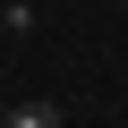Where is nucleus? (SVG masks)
<instances>
[{
	"label": "nucleus",
	"instance_id": "obj_2",
	"mask_svg": "<svg viewBox=\"0 0 128 128\" xmlns=\"http://www.w3.org/2000/svg\"><path fill=\"white\" fill-rule=\"evenodd\" d=\"M0 9H34V0H0Z\"/></svg>",
	"mask_w": 128,
	"mask_h": 128
},
{
	"label": "nucleus",
	"instance_id": "obj_1",
	"mask_svg": "<svg viewBox=\"0 0 128 128\" xmlns=\"http://www.w3.org/2000/svg\"><path fill=\"white\" fill-rule=\"evenodd\" d=\"M9 128H60V102L51 94H26V102H9Z\"/></svg>",
	"mask_w": 128,
	"mask_h": 128
},
{
	"label": "nucleus",
	"instance_id": "obj_3",
	"mask_svg": "<svg viewBox=\"0 0 128 128\" xmlns=\"http://www.w3.org/2000/svg\"><path fill=\"white\" fill-rule=\"evenodd\" d=\"M0 128H9V94H0Z\"/></svg>",
	"mask_w": 128,
	"mask_h": 128
}]
</instances>
